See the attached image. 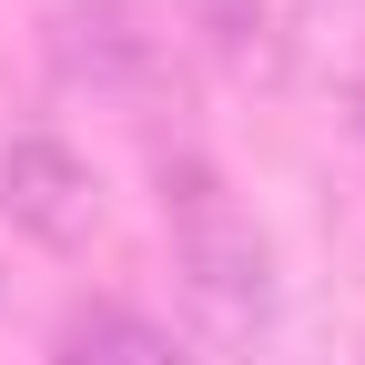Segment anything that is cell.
I'll use <instances>...</instances> for the list:
<instances>
[{
  "label": "cell",
  "instance_id": "5b68a950",
  "mask_svg": "<svg viewBox=\"0 0 365 365\" xmlns=\"http://www.w3.org/2000/svg\"><path fill=\"white\" fill-rule=\"evenodd\" d=\"M203 11V51L234 71V81H284V21H274V0H193Z\"/></svg>",
  "mask_w": 365,
  "mask_h": 365
},
{
  "label": "cell",
  "instance_id": "52a82bcc",
  "mask_svg": "<svg viewBox=\"0 0 365 365\" xmlns=\"http://www.w3.org/2000/svg\"><path fill=\"white\" fill-rule=\"evenodd\" d=\"M355 132H365V71H355Z\"/></svg>",
  "mask_w": 365,
  "mask_h": 365
},
{
  "label": "cell",
  "instance_id": "7a4b0ae2",
  "mask_svg": "<svg viewBox=\"0 0 365 365\" xmlns=\"http://www.w3.org/2000/svg\"><path fill=\"white\" fill-rule=\"evenodd\" d=\"M0 213L41 254H91L102 244V173L61 132H11L0 143Z\"/></svg>",
  "mask_w": 365,
  "mask_h": 365
},
{
  "label": "cell",
  "instance_id": "3957f363",
  "mask_svg": "<svg viewBox=\"0 0 365 365\" xmlns=\"http://www.w3.org/2000/svg\"><path fill=\"white\" fill-rule=\"evenodd\" d=\"M51 71L71 91L122 102V91L153 71V41H143V21H132V0H61L51 11Z\"/></svg>",
  "mask_w": 365,
  "mask_h": 365
},
{
  "label": "cell",
  "instance_id": "6da1fadb",
  "mask_svg": "<svg viewBox=\"0 0 365 365\" xmlns=\"http://www.w3.org/2000/svg\"><path fill=\"white\" fill-rule=\"evenodd\" d=\"M153 182H163L173 264H182V294H193L203 335L213 345H264L274 335V244H264V223L234 203V182H223L193 143L163 153Z\"/></svg>",
  "mask_w": 365,
  "mask_h": 365
},
{
  "label": "cell",
  "instance_id": "8992f818",
  "mask_svg": "<svg viewBox=\"0 0 365 365\" xmlns=\"http://www.w3.org/2000/svg\"><path fill=\"white\" fill-rule=\"evenodd\" d=\"M325 11H345V0H304V21H325Z\"/></svg>",
  "mask_w": 365,
  "mask_h": 365
},
{
  "label": "cell",
  "instance_id": "277c9868",
  "mask_svg": "<svg viewBox=\"0 0 365 365\" xmlns=\"http://www.w3.org/2000/svg\"><path fill=\"white\" fill-rule=\"evenodd\" d=\"M51 365H193L173 345V325H153L143 304H112V294H91L61 314V335H51Z\"/></svg>",
  "mask_w": 365,
  "mask_h": 365
}]
</instances>
